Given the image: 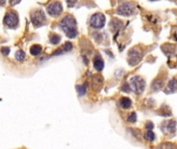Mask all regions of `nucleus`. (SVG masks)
Masks as SVG:
<instances>
[{
    "label": "nucleus",
    "instance_id": "nucleus-2",
    "mask_svg": "<svg viewBox=\"0 0 177 149\" xmlns=\"http://www.w3.org/2000/svg\"><path fill=\"white\" fill-rule=\"evenodd\" d=\"M3 23L6 27L14 29L19 25V17L18 14L14 11H8L5 14V17L3 19Z\"/></svg>",
    "mask_w": 177,
    "mask_h": 149
},
{
    "label": "nucleus",
    "instance_id": "nucleus-12",
    "mask_svg": "<svg viewBox=\"0 0 177 149\" xmlns=\"http://www.w3.org/2000/svg\"><path fill=\"white\" fill-rule=\"evenodd\" d=\"M144 138L146 139L147 141H149V142H152V141L156 140V135H154V133L152 131H147L146 133L144 134Z\"/></svg>",
    "mask_w": 177,
    "mask_h": 149
},
{
    "label": "nucleus",
    "instance_id": "nucleus-21",
    "mask_svg": "<svg viewBox=\"0 0 177 149\" xmlns=\"http://www.w3.org/2000/svg\"><path fill=\"white\" fill-rule=\"evenodd\" d=\"M5 2H6V0H0V6L3 5V4L5 3Z\"/></svg>",
    "mask_w": 177,
    "mask_h": 149
},
{
    "label": "nucleus",
    "instance_id": "nucleus-20",
    "mask_svg": "<svg viewBox=\"0 0 177 149\" xmlns=\"http://www.w3.org/2000/svg\"><path fill=\"white\" fill-rule=\"evenodd\" d=\"M21 0H9V2H11V5H14V4H17V3H19Z\"/></svg>",
    "mask_w": 177,
    "mask_h": 149
},
{
    "label": "nucleus",
    "instance_id": "nucleus-17",
    "mask_svg": "<svg viewBox=\"0 0 177 149\" xmlns=\"http://www.w3.org/2000/svg\"><path fill=\"white\" fill-rule=\"evenodd\" d=\"M136 120H137V114L135 113H130V115L127 116V121L128 122H132V123H134V122H136Z\"/></svg>",
    "mask_w": 177,
    "mask_h": 149
},
{
    "label": "nucleus",
    "instance_id": "nucleus-18",
    "mask_svg": "<svg viewBox=\"0 0 177 149\" xmlns=\"http://www.w3.org/2000/svg\"><path fill=\"white\" fill-rule=\"evenodd\" d=\"M146 128L148 129V131H152V128H153V123H151V122H147Z\"/></svg>",
    "mask_w": 177,
    "mask_h": 149
},
{
    "label": "nucleus",
    "instance_id": "nucleus-11",
    "mask_svg": "<svg viewBox=\"0 0 177 149\" xmlns=\"http://www.w3.org/2000/svg\"><path fill=\"white\" fill-rule=\"evenodd\" d=\"M42 50H43L42 46L33 45L32 47L30 48V53H31V55H33V56H37L42 53Z\"/></svg>",
    "mask_w": 177,
    "mask_h": 149
},
{
    "label": "nucleus",
    "instance_id": "nucleus-19",
    "mask_svg": "<svg viewBox=\"0 0 177 149\" xmlns=\"http://www.w3.org/2000/svg\"><path fill=\"white\" fill-rule=\"evenodd\" d=\"M1 52L3 53V55H8V53H9V48H2Z\"/></svg>",
    "mask_w": 177,
    "mask_h": 149
},
{
    "label": "nucleus",
    "instance_id": "nucleus-15",
    "mask_svg": "<svg viewBox=\"0 0 177 149\" xmlns=\"http://www.w3.org/2000/svg\"><path fill=\"white\" fill-rule=\"evenodd\" d=\"M60 40H61V38H60V36L57 35V34H51L50 35V41L53 45H57L60 41Z\"/></svg>",
    "mask_w": 177,
    "mask_h": 149
},
{
    "label": "nucleus",
    "instance_id": "nucleus-5",
    "mask_svg": "<svg viewBox=\"0 0 177 149\" xmlns=\"http://www.w3.org/2000/svg\"><path fill=\"white\" fill-rule=\"evenodd\" d=\"M47 11L50 16H58L62 13V5L60 2L54 1L51 2L49 5L47 6Z\"/></svg>",
    "mask_w": 177,
    "mask_h": 149
},
{
    "label": "nucleus",
    "instance_id": "nucleus-1",
    "mask_svg": "<svg viewBox=\"0 0 177 149\" xmlns=\"http://www.w3.org/2000/svg\"><path fill=\"white\" fill-rule=\"evenodd\" d=\"M60 27L64 31L65 34L69 36V38H74L77 36V24L76 20L72 18V16H66L60 22Z\"/></svg>",
    "mask_w": 177,
    "mask_h": 149
},
{
    "label": "nucleus",
    "instance_id": "nucleus-9",
    "mask_svg": "<svg viewBox=\"0 0 177 149\" xmlns=\"http://www.w3.org/2000/svg\"><path fill=\"white\" fill-rule=\"evenodd\" d=\"M93 65L95 67V70H101L104 68V61L99 56H96L95 58L93 59Z\"/></svg>",
    "mask_w": 177,
    "mask_h": 149
},
{
    "label": "nucleus",
    "instance_id": "nucleus-6",
    "mask_svg": "<svg viewBox=\"0 0 177 149\" xmlns=\"http://www.w3.org/2000/svg\"><path fill=\"white\" fill-rule=\"evenodd\" d=\"M161 129L164 131V134L169 135V134H174L176 131V121L175 120H169L164 122L161 125Z\"/></svg>",
    "mask_w": 177,
    "mask_h": 149
},
{
    "label": "nucleus",
    "instance_id": "nucleus-8",
    "mask_svg": "<svg viewBox=\"0 0 177 149\" xmlns=\"http://www.w3.org/2000/svg\"><path fill=\"white\" fill-rule=\"evenodd\" d=\"M119 106L122 109H125V110L130 109L132 107V101L130 99H127V97H123V99H121L119 101Z\"/></svg>",
    "mask_w": 177,
    "mask_h": 149
},
{
    "label": "nucleus",
    "instance_id": "nucleus-3",
    "mask_svg": "<svg viewBox=\"0 0 177 149\" xmlns=\"http://www.w3.org/2000/svg\"><path fill=\"white\" fill-rule=\"evenodd\" d=\"M31 22L32 24L36 27H40V26H43V23L46 22V17L45 14L43 13V11L40 9H35L31 13Z\"/></svg>",
    "mask_w": 177,
    "mask_h": 149
},
{
    "label": "nucleus",
    "instance_id": "nucleus-16",
    "mask_svg": "<svg viewBox=\"0 0 177 149\" xmlns=\"http://www.w3.org/2000/svg\"><path fill=\"white\" fill-rule=\"evenodd\" d=\"M77 91H78L79 95H84L86 92V86L85 85H79V86H77Z\"/></svg>",
    "mask_w": 177,
    "mask_h": 149
},
{
    "label": "nucleus",
    "instance_id": "nucleus-13",
    "mask_svg": "<svg viewBox=\"0 0 177 149\" xmlns=\"http://www.w3.org/2000/svg\"><path fill=\"white\" fill-rule=\"evenodd\" d=\"M157 149H177V147L174 144L166 142V143H162L161 145L157 147Z\"/></svg>",
    "mask_w": 177,
    "mask_h": 149
},
{
    "label": "nucleus",
    "instance_id": "nucleus-10",
    "mask_svg": "<svg viewBox=\"0 0 177 149\" xmlns=\"http://www.w3.org/2000/svg\"><path fill=\"white\" fill-rule=\"evenodd\" d=\"M72 49V45L71 43H65V45L63 46V47L60 48L59 51H56L53 55H59V54H62V53L69 52V51H71Z\"/></svg>",
    "mask_w": 177,
    "mask_h": 149
},
{
    "label": "nucleus",
    "instance_id": "nucleus-14",
    "mask_svg": "<svg viewBox=\"0 0 177 149\" xmlns=\"http://www.w3.org/2000/svg\"><path fill=\"white\" fill-rule=\"evenodd\" d=\"M14 57H16V59L18 61H23L24 59H25L26 54H25V52H24V51L19 50V51H17V52H16V55H14Z\"/></svg>",
    "mask_w": 177,
    "mask_h": 149
},
{
    "label": "nucleus",
    "instance_id": "nucleus-7",
    "mask_svg": "<svg viewBox=\"0 0 177 149\" xmlns=\"http://www.w3.org/2000/svg\"><path fill=\"white\" fill-rule=\"evenodd\" d=\"M105 23V18L101 15H94L90 20V24L94 28H101Z\"/></svg>",
    "mask_w": 177,
    "mask_h": 149
},
{
    "label": "nucleus",
    "instance_id": "nucleus-4",
    "mask_svg": "<svg viewBox=\"0 0 177 149\" xmlns=\"http://www.w3.org/2000/svg\"><path fill=\"white\" fill-rule=\"evenodd\" d=\"M130 85H132L133 90L137 94H140L143 92V90L145 88V82L143 81L141 77H134L130 81Z\"/></svg>",
    "mask_w": 177,
    "mask_h": 149
}]
</instances>
